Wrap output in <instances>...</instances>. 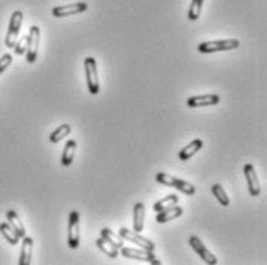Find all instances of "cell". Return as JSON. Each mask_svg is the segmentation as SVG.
<instances>
[{
  "label": "cell",
  "mask_w": 267,
  "mask_h": 265,
  "mask_svg": "<svg viewBox=\"0 0 267 265\" xmlns=\"http://www.w3.org/2000/svg\"><path fill=\"white\" fill-rule=\"evenodd\" d=\"M86 10H88L86 2H75V4H69V5H63V7H56V8H52L51 14L54 17H66V16L80 14Z\"/></svg>",
  "instance_id": "10"
},
{
  "label": "cell",
  "mask_w": 267,
  "mask_h": 265,
  "mask_svg": "<svg viewBox=\"0 0 267 265\" xmlns=\"http://www.w3.org/2000/svg\"><path fill=\"white\" fill-rule=\"evenodd\" d=\"M85 72H86V82H88V91L92 95H97L100 92V82L97 75V63L95 58L88 57L85 60Z\"/></svg>",
  "instance_id": "5"
},
{
  "label": "cell",
  "mask_w": 267,
  "mask_h": 265,
  "mask_svg": "<svg viewBox=\"0 0 267 265\" xmlns=\"http://www.w3.org/2000/svg\"><path fill=\"white\" fill-rule=\"evenodd\" d=\"M189 244H190V247L195 250V253H198V256H200L206 263L215 265V263L218 262V259L215 257V254H213L212 251H209V250L204 247V244L201 242V239H200L198 236H190V238H189Z\"/></svg>",
  "instance_id": "9"
},
{
  "label": "cell",
  "mask_w": 267,
  "mask_h": 265,
  "mask_svg": "<svg viewBox=\"0 0 267 265\" xmlns=\"http://www.w3.org/2000/svg\"><path fill=\"white\" fill-rule=\"evenodd\" d=\"M175 204H178V196H177V195H169V196L160 200L158 203H155L154 210H155V212H162V210L169 209V207H172V206H175Z\"/></svg>",
  "instance_id": "25"
},
{
  "label": "cell",
  "mask_w": 267,
  "mask_h": 265,
  "mask_svg": "<svg viewBox=\"0 0 267 265\" xmlns=\"http://www.w3.org/2000/svg\"><path fill=\"white\" fill-rule=\"evenodd\" d=\"M220 103L218 95H197V97H190L186 100V104L189 107H203V106H213Z\"/></svg>",
  "instance_id": "12"
},
{
  "label": "cell",
  "mask_w": 267,
  "mask_h": 265,
  "mask_svg": "<svg viewBox=\"0 0 267 265\" xmlns=\"http://www.w3.org/2000/svg\"><path fill=\"white\" fill-rule=\"evenodd\" d=\"M26 46H28V35H23L22 39H17L16 45H14V49H16V54L17 55H22L26 52Z\"/></svg>",
  "instance_id": "26"
},
{
  "label": "cell",
  "mask_w": 267,
  "mask_h": 265,
  "mask_svg": "<svg viewBox=\"0 0 267 265\" xmlns=\"http://www.w3.org/2000/svg\"><path fill=\"white\" fill-rule=\"evenodd\" d=\"M203 4H204V0H192V2H190L189 13H187L189 20H197L200 17L201 10H203Z\"/></svg>",
  "instance_id": "24"
},
{
  "label": "cell",
  "mask_w": 267,
  "mask_h": 265,
  "mask_svg": "<svg viewBox=\"0 0 267 265\" xmlns=\"http://www.w3.org/2000/svg\"><path fill=\"white\" fill-rule=\"evenodd\" d=\"M69 132H71V126L69 124H62V126H59L51 135H49V141L51 143H60L65 137H68L69 135Z\"/></svg>",
  "instance_id": "23"
},
{
  "label": "cell",
  "mask_w": 267,
  "mask_h": 265,
  "mask_svg": "<svg viewBox=\"0 0 267 265\" xmlns=\"http://www.w3.org/2000/svg\"><path fill=\"white\" fill-rule=\"evenodd\" d=\"M0 233L4 235V238H5L11 245H17L19 241H20V238L17 236V233L14 232V229H13V227H11L8 222H2V224H0Z\"/></svg>",
  "instance_id": "19"
},
{
  "label": "cell",
  "mask_w": 267,
  "mask_h": 265,
  "mask_svg": "<svg viewBox=\"0 0 267 265\" xmlns=\"http://www.w3.org/2000/svg\"><path fill=\"white\" fill-rule=\"evenodd\" d=\"M75 150H77V141L69 140L65 146L63 155H62V166H65V167L71 166V163L74 160V155H75Z\"/></svg>",
  "instance_id": "18"
},
{
  "label": "cell",
  "mask_w": 267,
  "mask_h": 265,
  "mask_svg": "<svg viewBox=\"0 0 267 265\" xmlns=\"http://www.w3.org/2000/svg\"><path fill=\"white\" fill-rule=\"evenodd\" d=\"M158 215H157V218H155V221L158 222V224H165V222H169V221H172V219H177L178 216H181L183 215V207H180V206H172V207H169V209H165V210H162V212H157Z\"/></svg>",
  "instance_id": "13"
},
{
  "label": "cell",
  "mask_w": 267,
  "mask_h": 265,
  "mask_svg": "<svg viewBox=\"0 0 267 265\" xmlns=\"http://www.w3.org/2000/svg\"><path fill=\"white\" fill-rule=\"evenodd\" d=\"M100 235H101V238H103L104 241H108L111 245H114L116 248H122V247H125L123 238H120V236H116V235H114V233H112L109 229H101Z\"/></svg>",
  "instance_id": "20"
},
{
  "label": "cell",
  "mask_w": 267,
  "mask_h": 265,
  "mask_svg": "<svg viewBox=\"0 0 267 265\" xmlns=\"http://www.w3.org/2000/svg\"><path fill=\"white\" fill-rule=\"evenodd\" d=\"M40 45V28L31 26L28 32V46H26V61L34 63L37 60V52H39Z\"/></svg>",
  "instance_id": "6"
},
{
  "label": "cell",
  "mask_w": 267,
  "mask_h": 265,
  "mask_svg": "<svg viewBox=\"0 0 267 265\" xmlns=\"http://www.w3.org/2000/svg\"><path fill=\"white\" fill-rule=\"evenodd\" d=\"M122 254L128 259H135V260H146L149 263L154 265H160L162 262L155 257L154 251H149L144 248H128V247H122Z\"/></svg>",
  "instance_id": "8"
},
{
  "label": "cell",
  "mask_w": 267,
  "mask_h": 265,
  "mask_svg": "<svg viewBox=\"0 0 267 265\" xmlns=\"http://www.w3.org/2000/svg\"><path fill=\"white\" fill-rule=\"evenodd\" d=\"M97 247L104 253V254H108L109 257H112V259H116L117 256H119V248H116L114 245H111L108 241H104L103 238H100V239H97Z\"/></svg>",
  "instance_id": "22"
},
{
  "label": "cell",
  "mask_w": 267,
  "mask_h": 265,
  "mask_svg": "<svg viewBox=\"0 0 267 265\" xmlns=\"http://www.w3.org/2000/svg\"><path fill=\"white\" fill-rule=\"evenodd\" d=\"M144 227V204L137 203L134 207V232L141 233Z\"/></svg>",
  "instance_id": "17"
},
{
  "label": "cell",
  "mask_w": 267,
  "mask_h": 265,
  "mask_svg": "<svg viewBox=\"0 0 267 265\" xmlns=\"http://www.w3.org/2000/svg\"><path fill=\"white\" fill-rule=\"evenodd\" d=\"M11 63H13V55H11V54L2 55V58H0V75L5 72V69H7Z\"/></svg>",
  "instance_id": "27"
},
{
  "label": "cell",
  "mask_w": 267,
  "mask_h": 265,
  "mask_svg": "<svg viewBox=\"0 0 267 265\" xmlns=\"http://www.w3.org/2000/svg\"><path fill=\"white\" fill-rule=\"evenodd\" d=\"M155 179H157L160 184H163V185H169V187L177 188V190H180V192L184 193V195H194V193H195V187H194L192 184L186 182V181H183V179H180V178H175V176H172V175H168V173L160 172V173H157Z\"/></svg>",
  "instance_id": "3"
},
{
  "label": "cell",
  "mask_w": 267,
  "mask_h": 265,
  "mask_svg": "<svg viewBox=\"0 0 267 265\" xmlns=\"http://www.w3.org/2000/svg\"><path fill=\"white\" fill-rule=\"evenodd\" d=\"M68 245L75 250L80 245V215L77 210H72L68 219Z\"/></svg>",
  "instance_id": "2"
},
{
  "label": "cell",
  "mask_w": 267,
  "mask_h": 265,
  "mask_svg": "<svg viewBox=\"0 0 267 265\" xmlns=\"http://www.w3.org/2000/svg\"><path fill=\"white\" fill-rule=\"evenodd\" d=\"M240 46L237 39H224V40H213V42H203L198 45V52L201 54H212L221 51H232Z\"/></svg>",
  "instance_id": "1"
},
{
  "label": "cell",
  "mask_w": 267,
  "mask_h": 265,
  "mask_svg": "<svg viewBox=\"0 0 267 265\" xmlns=\"http://www.w3.org/2000/svg\"><path fill=\"white\" fill-rule=\"evenodd\" d=\"M244 175H246V179H247V187H249L250 196H258L261 193V185H259V179H258V175L255 172V167L252 164H246L244 166Z\"/></svg>",
  "instance_id": "11"
},
{
  "label": "cell",
  "mask_w": 267,
  "mask_h": 265,
  "mask_svg": "<svg viewBox=\"0 0 267 265\" xmlns=\"http://www.w3.org/2000/svg\"><path fill=\"white\" fill-rule=\"evenodd\" d=\"M120 238H123V241L132 242V244H135L137 247L144 248V250H149V251H154V248H155V244L152 242L150 239L141 236V235L137 233V232H132V230L126 229V227L120 229Z\"/></svg>",
  "instance_id": "7"
},
{
  "label": "cell",
  "mask_w": 267,
  "mask_h": 265,
  "mask_svg": "<svg viewBox=\"0 0 267 265\" xmlns=\"http://www.w3.org/2000/svg\"><path fill=\"white\" fill-rule=\"evenodd\" d=\"M22 250H20V257H19V263L20 265H29L31 263V257H32V238L25 236L22 238Z\"/></svg>",
  "instance_id": "15"
},
{
  "label": "cell",
  "mask_w": 267,
  "mask_h": 265,
  "mask_svg": "<svg viewBox=\"0 0 267 265\" xmlns=\"http://www.w3.org/2000/svg\"><path fill=\"white\" fill-rule=\"evenodd\" d=\"M200 149H203V141L197 138V140H194L192 143H189L186 147L181 149V152H180L178 158H180L181 161H187V160L192 158L195 154H198Z\"/></svg>",
  "instance_id": "14"
},
{
  "label": "cell",
  "mask_w": 267,
  "mask_h": 265,
  "mask_svg": "<svg viewBox=\"0 0 267 265\" xmlns=\"http://www.w3.org/2000/svg\"><path fill=\"white\" fill-rule=\"evenodd\" d=\"M7 218H8V224L14 229V232L17 233V236H19L20 239L25 238V236H26V230H25V227H23V224H22V221H20L17 212H16V210H8V212H7Z\"/></svg>",
  "instance_id": "16"
},
{
  "label": "cell",
  "mask_w": 267,
  "mask_h": 265,
  "mask_svg": "<svg viewBox=\"0 0 267 265\" xmlns=\"http://www.w3.org/2000/svg\"><path fill=\"white\" fill-rule=\"evenodd\" d=\"M212 193H213V196L218 200V203L221 206L227 207L229 204H231V200H229V196H227V193H226V190L223 188L221 184H213L212 185Z\"/></svg>",
  "instance_id": "21"
},
{
  "label": "cell",
  "mask_w": 267,
  "mask_h": 265,
  "mask_svg": "<svg viewBox=\"0 0 267 265\" xmlns=\"http://www.w3.org/2000/svg\"><path fill=\"white\" fill-rule=\"evenodd\" d=\"M22 22H23V13L22 11H14L10 20V26H8V32L5 37V45L7 48H14L19 34H20V28H22Z\"/></svg>",
  "instance_id": "4"
}]
</instances>
